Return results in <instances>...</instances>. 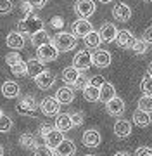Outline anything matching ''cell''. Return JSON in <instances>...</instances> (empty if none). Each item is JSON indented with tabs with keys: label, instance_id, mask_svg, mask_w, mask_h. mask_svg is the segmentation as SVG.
<instances>
[{
	"label": "cell",
	"instance_id": "cell-16",
	"mask_svg": "<svg viewBox=\"0 0 152 156\" xmlns=\"http://www.w3.org/2000/svg\"><path fill=\"white\" fill-rule=\"evenodd\" d=\"M113 16L116 17L119 23H126V21H130V17H131V9H130V5H126V4H116V5L113 7Z\"/></svg>",
	"mask_w": 152,
	"mask_h": 156
},
{
	"label": "cell",
	"instance_id": "cell-37",
	"mask_svg": "<svg viewBox=\"0 0 152 156\" xmlns=\"http://www.w3.org/2000/svg\"><path fill=\"white\" fill-rule=\"evenodd\" d=\"M35 156H54V151L49 149L45 144H42L35 147Z\"/></svg>",
	"mask_w": 152,
	"mask_h": 156
},
{
	"label": "cell",
	"instance_id": "cell-12",
	"mask_svg": "<svg viewBox=\"0 0 152 156\" xmlns=\"http://www.w3.org/2000/svg\"><path fill=\"white\" fill-rule=\"evenodd\" d=\"M74 11L81 16V19L90 17L95 12V2H92V0H79V2L74 4Z\"/></svg>",
	"mask_w": 152,
	"mask_h": 156
},
{
	"label": "cell",
	"instance_id": "cell-48",
	"mask_svg": "<svg viewBox=\"0 0 152 156\" xmlns=\"http://www.w3.org/2000/svg\"><path fill=\"white\" fill-rule=\"evenodd\" d=\"M2 115H4V113H2V108H0V116H2Z\"/></svg>",
	"mask_w": 152,
	"mask_h": 156
},
{
	"label": "cell",
	"instance_id": "cell-26",
	"mask_svg": "<svg viewBox=\"0 0 152 156\" xmlns=\"http://www.w3.org/2000/svg\"><path fill=\"white\" fill-rule=\"evenodd\" d=\"M133 122H135L137 127L145 128V127H149V125H150L152 118H150V115H147V113H142V111H138V109H137V111L133 113Z\"/></svg>",
	"mask_w": 152,
	"mask_h": 156
},
{
	"label": "cell",
	"instance_id": "cell-29",
	"mask_svg": "<svg viewBox=\"0 0 152 156\" xmlns=\"http://www.w3.org/2000/svg\"><path fill=\"white\" fill-rule=\"evenodd\" d=\"M19 144L23 146L24 149H33L35 151V147H36V139H35V135L33 134H21L19 135Z\"/></svg>",
	"mask_w": 152,
	"mask_h": 156
},
{
	"label": "cell",
	"instance_id": "cell-35",
	"mask_svg": "<svg viewBox=\"0 0 152 156\" xmlns=\"http://www.w3.org/2000/svg\"><path fill=\"white\" fill-rule=\"evenodd\" d=\"M12 128V120L5 115H2L0 116V134H4V132H9Z\"/></svg>",
	"mask_w": 152,
	"mask_h": 156
},
{
	"label": "cell",
	"instance_id": "cell-28",
	"mask_svg": "<svg viewBox=\"0 0 152 156\" xmlns=\"http://www.w3.org/2000/svg\"><path fill=\"white\" fill-rule=\"evenodd\" d=\"M83 97L88 102H97V101L100 99V89H95L92 85H86L83 89Z\"/></svg>",
	"mask_w": 152,
	"mask_h": 156
},
{
	"label": "cell",
	"instance_id": "cell-15",
	"mask_svg": "<svg viewBox=\"0 0 152 156\" xmlns=\"http://www.w3.org/2000/svg\"><path fill=\"white\" fill-rule=\"evenodd\" d=\"M124 101L121 99V97H114V99H111L109 102H106V109L109 115H113V116H121L124 113Z\"/></svg>",
	"mask_w": 152,
	"mask_h": 156
},
{
	"label": "cell",
	"instance_id": "cell-7",
	"mask_svg": "<svg viewBox=\"0 0 152 156\" xmlns=\"http://www.w3.org/2000/svg\"><path fill=\"white\" fill-rule=\"evenodd\" d=\"M35 83H36L38 89L49 90L52 85L56 83V73L52 71V69H45L43 73H40L38 76L35 78Z\"/></svg>",
	"mask_w": 152,
	"mask_h": 156
},
{
	"label": "cell",
	"instance_id": "cell-34",
	"mask_svg": "<svg viewBox=\"0 0 152 156\" xmlns=\"http://www.w3.org/2000/svg\"><path fill=\"white\" fill-rule=\"evenodd\" d=\"M5 62L12 68V66H16V64H19V62H23V57L19 56V52H11V54L5 56Z\"/></svg>",
	"mask_w": 152,
	"mask_h": 156
},
{
	"label": "cell",
	"instance_id": "cell-23",
	"mask_svg": "<svg viewBox=\"0 0 152 156\" xmlns=\"http://www.w3.org/2000/svg\"><path fill=\"white\" fill-rule=\"evenodd\" d=\"M43 71H45V68H43V64L38 59H31V61L26 62V73H28L29 76H33V80Z\"/></svg>",
	"mask_w": 152,
	"mask_h": 156
},
{
	"label": "cell",
	"instance_id": "cell-49",
	"mask_svg": "<svg viewBox=\"0 0 152 156\" xmlns=\"http://www.w3.org/2000/svg\"><path fill=\"white\" fill-rule=\"evenodd\" d=\"M86 156H93V154H86Z\"/></svg>",
	"mask_w": 152,
	"mask_h": 156
},
{
	"label": "cell",
	"instance_id": "cell-3",
	"mask_svg": "<svg viewBox=\"0 0 152 156\" xmlns=\"http://www.w3.org/2000/svg\"><path fill=\"white\" fill-rule=\"evenodd\" d=\"M36 108H38V104H36L33 95H24L16 102V111L24 115V116H33Z\"/></svg>",
	"mask_w": 152,
	"mask_h": 156
},
{
	"label": "cell",
	"instance_id": "cell-10",
	"mask_svg": "<svg viewBox=\"0 0 152 156\" xmlns=\"http://www.w3.org/2000/svg\"><path fill=\"white\" fill-rule=\"evenodd\" d=\"M137 38L135 35L131 33L130 30H118V35H116V44L121 47V49H131L135 45Z\"/></svg>",
	"mask_w": 152,
	"mask_h": 156
},
{
	"label": "cell",
	"instance_id": "cell-4",
	"mask_svg": "<svg viewBox=\"0 0 152 156\" xmlns=\"http://www.w3.org/2000/svg\"><path fill=\"white\" fill-rule=\"evenodd\" d=\"M71 31H73V37L74 38H85L88 33L93 31V26H92V23L88 19H78V21H74L71 24Z\"/></svg>",
	"mask_w": 152,
	"mask_h": 156
},
{
	"label": "cell",
	"instance_id": "cell-21",
	"mask_svg": "<svg viewBox=\"0 0 152 156\" xmlns=\"http://www.w3.org/2000/svg\"><path fill=\"white\" fill-rule=\"evenodd\" d=\"M5 44H7V47L12 49V50H21L24 47V38L17 33V31H11V33L7 35Z\"/></svg>",
	"mask_w": 152,
	"mask_h": 156
},
{
	"label": "cell",
	"instance_id": "cell-9",
	"mask_svg": "<svg viewBox=\"0 0 152 156\" xmlns=\"http://www.w3.org/2000/svg\"><path fill=\"white\" fill-rule=\"evenodd\" d=\"M66 139V137H64V134H62V132H59V130H57L56 127H52L50 130H49V132H47L45 135H43V140H45V146L47 147H49V149H56L57 146L61 144L62 140Z\"/></svg>",
	"mask_w": 152,
	"mask_h": 156
},
{
	"label": "cell",
	"instance_id": "cell-18",
	"mask_svg": "<svg viewBox=\"0 0 152 156\" xmlns=\"http://www.w3.org/2000/svg\"><path fill=\"white\" fill-rule=\"evenodd\" d=\"M81 142H83L86 147H97V146L100 144V134H99V130H86L81 137Z\"/></svg>",
	"mask_w": 152,
	"mask_h": 156
},
{
	"label": "cell",
	"instance_id": "cell-27",
	"mask_svg": "<svg viewBox=\"0 0 152 156\" xmlns=\"http://www.w3.org/2000/svg\"><path fill=\"white\" fill-rule=\"evenodd\" d=\"M79 75H81V73H79L78 69H74L73 66H69V68H66V69L62 71V80H64V83L74 85V82L78 80Z\"/></svg>",
	"mask_w": 152,
	"mask_h": 156
},
{
	"label": "cell",
	"instance_id": "cell-5",
	"mask_svg": "<svg viewBox=\"0 0 152 156\" xmlns=\"http://www.w3.org/2000/svg\"><path fill=\"white\" fill-rule=\"evenodd\" d=\"M57 56H59V52H57V49L54 47V44H47V45H42V47H38V50H36V57H38V61L43 64V62H52L56 61Z\"/></svg>",
	"mask_w": 152,
	"mask_h": 156
},
{
	"label": "cell",
	"instance_id": "cell-2",
	"mask_svg": "<svg viewBox=\"0 0 152 156\" xmlns=\"http://www.w3.org/2000/svg\"><path fill=\"white\" fill-rule=\"evenodd\" d=\"M52 44L57 49V52H69L76 47V38L71 33L66 31H59V33L52 38Z\"/></svg>",
	"mask_w": 152,
	"mask_h": 156
},
{
	"label": "cell",
	"instance_id": "cell-22",
	"mask_svg": "<svg viewBox=\"0 0 152 156\" xmlns=\"http://www.w3.org/2000/svg\"><path fill=\"white\" fill-rule=\"evenodd\" d=\"M56 128L59 132H69L71 128H73V123H71V116H69V113H61V115H57L56 118Z\"/></svg>",
	"mask_w": 152,
	"mask_h": 156
},
{
	"label": "cell",
	"instance_id": "cell-46",
	"mask_svg": "<svg viewBox=\"0 0 152 156\" xmlns=\"http://www.w3.org/2000/svg\"><path fill=\"white\" fill-rule=\"evenodd\" d=\"M147 76H150V78H152V62L149 64V66H147Z\"/></svg>",
	"mask_w": 152,
	"mask_h": 156
},
{
	"label": "cell",
	"instance_id": "cell-40",
	"mask_svg": "<svg viewBox=\"0 0 152 156\" xmlns=\"http://www.w3.org/2000/svg\"><path fill=\"white\" fill-rule=\"evenodd\" d=\"M12 2L9 0H0V14H9L12 11Z\"/></svg>",
	"mask_w": 152,
	"mask_h": 156
},
{
	"label": "cell",
	"instance_id": "cell-33",
	"mask_svg": "<svg viewBox=\"0 0 152 156\" xmlns=\"http://www.w3.org/2000/svg\"><path fill=\"white\" fill-rule=\"evenodd\" d=\"M131 50H133L135 54H138V56H142V54H145L147 50H149V44H145L142 38L140 40L137 38V42H135V45L131 47Z\"/></svg>",
	"mask_w": 152,
	"mask_h": 156
},
{
	"label": "cell",
	"instance_id": "cell-47",
	"mask_svg": "<svg viewBox=\"0 0 152 156\" xmlns=\"http://www.w3.org/2000/svg\"><path fill=\"white\" fill-rule=\"evenodd\" d=\"M0 156H4V147L0 146Z\"/></svg>",
	"mask_w": 152,
	"mask_h": 156
},
{
	"label": "cell",
	"instance_id": "cell-11",
	"mask_svg": "<svg viewBox=\"0 0 152 156\" xmlns=\"http://www.w3.org/2000/svg\"><path fill=\"white\" fill-rule=\"evenodd\" d=\"M99 33V37H100V42H114L116 40V35H118V30H116V26H114L113 23H102L100 30L97 31Z\"/></svg>",
	"mask_w": 152,
	"mask_h": 156
},
{
	"label": "cell",
	"instance_id": "cell-39",
	"mask_svg": "<svg viewBox=\"0 0 152 156\" xmlns=\"http://www.w3.org/2000/svg\"><path fill=\"white\" fill-rule=\"evenodd\" d=\"M69 116H71V123H73V127H78V125H81L83 123V113H69Z\"/></svg>",
	"mask_w": 152,
	"mask_h": 156
},
{
	"label": "cell",
	"instance_id": "cell-13",
	"mask_svg": "<svg viewBox=\"0 0 152 156\" xmlns=\"http://www.w3.org/2000/svg\"><path fill=\"white\" fill-rule=\"evenodd\" d=\"M74 153H76V144L71 139H64L54 149V156H74Z\"/></svg>",
	"mask_w": 152,
	"mask_h": 156
},
{
	"label": "cell",
	"instance_id": "cell-17",
	"mask_svg": "<svg viewBox=\"0 0 152 156\" xmlns=\"http://www.w3.org/2000/svg\"><path fill=\"white\" fill-rule=\"evenodd\" d=\"M114 134L119 139H126L131 135V123L128 120H118L114 123Z\"/></svg>",
	"mask_w": 152,
	"mask_h": 156
},
{
	"label": "cell",
	"instance_id": "cell-30",
	"mask_svg": "<svg viewBox=\"0 0 152 156\" xmlns=\"http://www.w3.org/2000/svg\"><path fill=\"white\" fill-rule=\"evenodd\" d=\"M138 111L147 113V115L152 113V97L150 95H142L140 99H138Z\"/></svg>",
	"mask_w": 152,
	"mask_h": 156
},
{
	"label": "cell",
	"instance_id": "cell-38",
	"mask_svg": "<svg viewBox=\"0 0 152 156\" xmlns=\"http://www.w3.org/2000/svg\"><path fill=\"white\" fill-rule=\"evenodd\" d=\"M104 83H106V78L100 76V75H97V76H92V78H90V82H88V85L95 87V89H100Z\"/></svg>",
	"mask_w": 152,
	"mask_h": 156
},
{
	"label": "cell",
	"instance_id": "cell-1",
	"mask_svg": "<svg viewBox=\"0 0 152 156\" xmlns=\"http://www.w3.org/2000/svg\"><path fill=\"white\" fill-rule=\"evenodd\" d=\"M43 30V21L40 19L38 16H35L33 12L31 14H26V16L19 21V24H17V33L21 35V37H33L35 33H38V31H42Z\"/></svg>",
	"mask_w": 152,
	"mask_h": 156
},
{
	"label": "cell",
	"instance_id": "cell-41",
	"mask_svg": "<svg viewBox=\"0 0 152 156\" xmlns=\"http://www.w3.org/2000/svg\"><path fill=\"white\" fill-rule=\"evenodd\" d=\"M135 156H152V147H149V146H142V147H137Z\"/></svg>",
	"mask_w": 152,
	"mask_h": 156
},
{
	"label": "cell",
	"instance_id": "cell-6",
	"mask_svg": "<svg viewBox=\"0 0 152 156\" xmlns=\"http://www.w3.org/2000/svg\"><path fill=\"white\" fill-rule=\"evenodd\" d=\"M92 66V54L88 50H79L73 59V68L78 71H85Z\"/></svg>",
	"mask_w": 152,
	"mask_h": 156
},
{
	"label": "cell",
	"instance_id": "cell-19",
	"mask_svg": "<svg viewBox=\"0 0 152 156\" xmlns=\"http://www.w3.org/2000/svg\"><path fill=\"white\" fill-rule=\"evenodd\" d=\"M19 92H21L19 90V85L16 82H12V80H5L2 83V94L7 99H16V97H19Z\"/></svg>",
	"mask_w": 152,
	"mask_h": 156
},
{
	"label": "cell",
	"instance_id": "cell-43",
	"mask_svg": "<svg viewBox=\"0 0 152 156\" xmlns=\"http://www.w3.org/2000/svg\"><path fill=\"white\" fill-rule=\"evenodd\" d=\"M142 40H144L145 44H152V26L145 28V31H144V37H142Z\"/></svg>",
	"mask_w": 152,
	"mask_h": 156
},
{
	"label": "cell",
	"instance_id": "cell-25",
	"mask_svg": "<svg viewBox=\"0 0 152 156\" xmlns=\"http://www.w3.org/2000/svg\"><path fill=\"white\" fill-rule=\"evenodd\" d=\"M50 42H52L50 35H49V31H45V30H42V31L35 33L33 37H31V44H33L35 47H42V45H47V44H50Z\"/></svg>",
	"mask_w": 152,
	"mask_h": 156
},
{
	"label": "cell",
	"instance_id": "cell-14",
	"mask_svg": "<svg viewBox=\"0 0 152 156\" xmlns=\"http://www.w3.org/2000/svg\"><path fill=\"white\" fill-rule=\"evenodd\" d=\"M40 111L45 116H56L59 113V102L54 97H45L42 101V104H40Z\"/></svg>",
	"mask_w": 152,
	"mask_h": 156
},
{
	"label": "cell",
	"instance_id": "cell-36",
	"mask_svg": "<svg viewBox=\"0 0 152 156\" xmlns=\"http://www.w3.org/2000/svg\"><path fill=\"white\" fill-rule=\"evenodd\" d=\"M12 75H16V76H26L28 73H26V62H19V64H16V66L11 68Z\"/></svg>",
	"mask_w": 152,
	"mask_h": 156
},
{
	"label": "cell",
	"instance_id": "cell-20",
	"mask_svg": "<svg viewBox=\"0 0 152 156\" xmlns=\"http://www.w3.org/2000/svg\"><path fill=\"white\" fill-rule=\"evenodd\" d=\"M54 99L59 102V106H61V104H69V102L74 99V92H73V89H69V87H61V89L56 92Z\"/></svg>",
	"mask_w": 152,
	"mask_h": 156
},
{
	"label": "cell",
	"instance_id": "cell-31",
	"mask_svg": "<svg viewBox=\"0 0 152 156\" xmlns=\"http://www.w3.org/2000/svg\"><path fill=\"white\" fill-rule=\"evenodd\" d=\"M83 40H85V45H86L88 49H97V47L100 45V37H99V33H97V31L88 33Z\"/></svg>",
	"mask_w": 152,
	"mask_h": 156
},
{
	"label": "cell",
	"instance_id": "cell-45",
	"mask_svg": "<svg viewBox=\"0 0 152 156\" xmlns=\"http://www.w3.org/2000/svg\"><path fill=\"white\" fill-rule=\"evenodd\" d=\"M50 128H52V125H42V130H40L42 137H43V135H45L47 132H49V130H50Z\"/></svg>",
	"mask_w": 152,
	"mask_h": 156
},
{
	"label": "cell",
	"instance_id": "cell-24",
	"mask_svg": "<svg viewBox=\"0 0 152 156\" xmlns=\"http://www.w3.org/2000/svg\"><path fill=\"white\" fill-rule=\"evenodd\" d=\"M114 97H116V89H114V85L109 83V82H106V83L100 87V99L99 101L109 102V101L114 99Z\"/></svg>",
	"mask_w": 152,
	"mask_h": 156
},
{
	"label": "cell",
	"instance_id": "cell-42",
	"mask_svg": "<svg viewBox=\"0 0 152 156\" xmlns=\"http://www.w3.org/2000/svg\"><path fill=\"white\" fill-rule=\"evenodd\" d=\"M86 85H88V80H86V78L83 76V75H79L78 80L74 82V89H81V90H83L85 87H86Z\"/></svg>",
	"mask_w": 152,
	"mask_h": 156
},
{
	"label": "cell",
	"instance_id": "cell-8",
	"mask_svg": "<svg viewBox=\"0 0 152 156\" xmlns=\"http://www.w3.org/2000/svg\"><path fill=\"white\" fill-rule=\"evenodd\" d=\"M113 61V56L109 50H104V49H97L93 54H92V64L97 68H107Z\"/></svg>",
	"mask_w": 152,
	"mask_h": 156
},
{
	"label": "cell",
	"instance_id": "cell-32",
	"mask_svg": "<svg viewBox=\"0 0 152 156\" xmlns=\"http://www.w3.org/2000/svg\"><path fill=\"white\" fill-rule=\"evenodd\" d=\"M140 89L142 92H144V95H150L152 97V78L150 76H144L142 78V82H140Z\"/></svg>",
	"mask_w": 152,
	"mask_h": 156
},
{
	"label": "cell",
	"instance_id": "cell-44",
	"mask_svg": "<svg viewBox=\"0 0 152 156\" xmlns=\"http://www.w3.org/2000/svg\"><path fill=\"white\" fill-rule=\"evenodd\" d=\"M29 4H31V7H33V9H43V7L47 5L45 0H38V2H29Z\"/></svg>",
	"mask_w": 152,
	"mask_h": 156
}]
</instances>
